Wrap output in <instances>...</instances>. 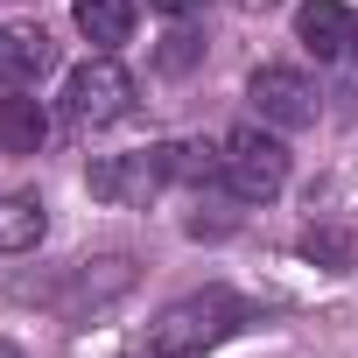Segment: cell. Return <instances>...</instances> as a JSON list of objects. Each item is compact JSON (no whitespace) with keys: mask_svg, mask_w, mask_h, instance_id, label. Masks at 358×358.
<instances>
[{"mask_svg":"<svg viewBox=\"0 0 358 358\" xmlns=\"http://www.w3.org/2000/svg\"><path fill=\"white\" fill-rule=\"evenodd\" d=\"M197 8H204V0H155V15H169V22H190Z\"/></svg>","mask_w":358,"mask_h":358,"instance_id":"cell-15","label":"cell"},{"mask_svg":"<svg viewBox=\"0 0 358 358\" xmlns=\"http://www.w3.org/2000/svg\"><path fill=\"white\" fill-rule=\"evenodd\" d=\"M218 183H225L239 204L281 197V183H288V148H281L274 134H260V127H232V134H225V176H218Z\"/></svg>","mask_w":358,"mask_h":358,"instance_id":"cell-2","label":"cell"},{"mask_svg":"<svg viewBox=\"0 0 358 358\" xmlns=\"http://www.w3.org/2000/svg\"><path fill=\"white\" fill-rule=\"evenodd\" d=\"M85 183H92V197H99V204H148V197L169 183V162H162V148L99 155V162L85 169Z\"/></svg>","mask_w":358,"mask_h":358,"instance_id":"cell-4","label":"cell"},{"mask_svg":"<svg viewBox=\"0 0 358 358\" xmlns=\"http://www.w3.org/2000/svg\"><path fill=\"white\" fill-rule=\"evenodd\" d=\"M197 64V36H169V50H162V71H190Z\"/></svg>","mask_w":358,"mask_h":358,"instance_id":"cell-14","label":"cell"},{"mask_svg":"<svg viewBox=\"0 0 358 358\" xmlns=\"http://www.w3.org/2000/svg\"><path fill=\"white\" fill-rule=\"evenodd\" d=\"M50 64H57L50 29H36V22H8V29H0V85H8V92H29Z\"/></svg>","mask_w":358,"mask_h":358,"instance_id":"cell-7","label":"cell"},{"mask_svg":"<svg viewBox=\"0 0 358 358\" xmlns=\"http://www.w3.org/2000/svg\"><path fill=\"white\" fill-rule=\"evenodd\" d=\"M295 36L316 64H351L358 50V15L344 8V0H302V15H295Z\"/></svg>","mask_w":358,"mask_h":358,"instance_id":"cell-6","label":"cell"},{"mask_svg":"<svg viewBox=\"0 0 358 358\" xmlns=\"http://www.w3.org/2000/svg\"><path fill=\"white\" fill-rule=\"evenodd\" d=\"M302 260H316V267L344 274V267L358 260V239H351V232H337V225H309V232H302Z\"/></svg>","mask_w":358,"mask_h":358,"instance_id":"cell-12","label":"cell"},{"mask_svg":"<svg viewBox=\"0 0 358 358\" xmlns=\"http://www.w3.org/2000/svg\"><path fill=\"white\" fill-rule=\"evenodd\" d=\"M246 99H253V113H260L267 127H281V134L316 127V85H309L295 64H260V71L246 78Z\"/></svg>","mask_w":358,"mask_h":358,"instance_id":"cell-5","label":"cell"},{"mask_svg":"<svg viewBox=\"0 0 358 358\" xmlns=\"http://www.w3.org/2000/svg\"><path fill=\"white\" fill-rule=\"evenodd\" d=\"M43 232H50V218L36 197H15V190L0 197V253H36Z\"/></svg>","mask_w":358,"mask_h":358,"instance_id":"cell-11","label":"cell"},{"mask_svg":"<svg viewBox=\"0 0 358 358\" xmlns=\"http://www.w3.org/2000/svg\"><path fill=\"white\" fill-rule=\"evenodd\" d=\"M253 309L232 295V288H204V295H183V302H169L162 323H155V358H204L211 344H225Z\"/></svg>","mask_w":358,"mask_h":358,"instance_id":"cell-1","label":"cell"},{"mask_svg":"<svg viewBox=\"0 0 358 358\" xmlns=\"http://www.w3.org/2000/svg\"><path fill=\"white\" fill-rule=\"evenodd\" d=\"M162 162H169V183H218L225 176V141H169Z\"/></svg>","mask_w":358,"mask_h":358,"instance_id":"cell-10","label":"cell"},{"mask_svg":"<svg viewBox=\"0 0 358 358\" xmlns=\"http://www.w3.org/2000/svg\"><path fill=\"white\" fill-rule=\"evenodd\" d=\"M71 22H78V36L92 43V50H120L127 36H134V0H71Z\"/></svg>","mask_w":358,"mask_h":358,"instance_id":"cell-8","label":"cell"},{"mask_svg":"<svg viewBox=\"0 0 358 358\" xmlns=\"http://www.w3.org/2000/svg\"><path fill=\"white\" fill-rule=\"evenodd\" d=\"M64 113H71V127H113V120L134 113V78L99 50L92 64H78L64 78Z\"/></svg>","mask_w":358,"mask_h":358,"instance_id":"cell-3","label":"cell"},{"mask_svg":"<svg viewBox=\"0 0 358 358\" xmlns=\"http://www.w3.org/2000/svg\"><path fill=\"white\" fill-rule=\"evenodd\" d=\"M43 141H50V113H43V99L8 92V99H0V155H36Z\"/></svg>","mask_w":358,"mask_h":358,"instance_id":"cell-9","label":"cell"},{"mask_svg":"<svg viewBox=\"0 0 358 358\" xmlns=\"http://www.w3.org/2000/svg\"><path fill=\"white\" fill-rule=\"evenodd\" d=\"M127 281H134V267H127V260H85V274H78V295L106 302V295H120Z\"/></svg>","mask_w":358,"mask_h":358,"instance_id":"cell-13","label":"cell"},{"mask_svg":"<svg viewBox=\"0 0 358 358\" xmlns=\"http://www.w3.org/2000/svg\"><path fill=\"white\" fill-rule=\"evenodd\" d=\"M0 358H22V351H15V344H8V337H0Z\"/></svg>","mask_w":358,"mask_h":358,"instance_id":"cell-17","label":"cell"},{"mask_svg":"<svg viewBox=\"0 0 358 358\" xmlns=\"http://www.w3.org/2000/svg\"><path fill=\"white\" fill-rule=\"evenodd\" d=\"M239 8H281V0H239Z\"/></svg>","mask_w":358,"mask_h":358,"instance_id":"cell-16","label":"cell"}]
</instances>
